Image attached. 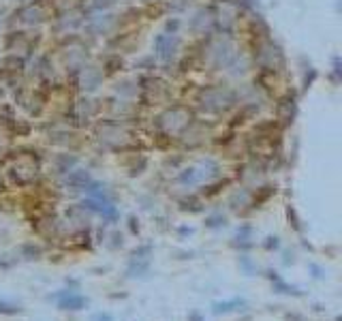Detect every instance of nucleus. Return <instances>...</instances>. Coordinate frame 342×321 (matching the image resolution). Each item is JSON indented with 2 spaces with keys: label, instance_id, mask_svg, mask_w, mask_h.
Segmentation results:
<instances>
[{
  "label": "nucleus",
  "instance_id": "nucleus-1",
  "mask_svg": "<svg viewBox=\"0 0 342 321\" xmlns=\"http://www.w3.org/2000/svg\"><path fill=\"white\" fill-rule=\"evenodd\" d=\"M218 172L216 167V163L214 161H201L199 165H195V167H188L180 174V184H184V186H193V184H201L203 180H210V178Z\"/></svg>",
  "mask_w": 342,
  "mask_h": 321
},
{
  "label": "nucleus",
  "instance_id": "nucleus-2",
  "mask_svg": "<svg viewBox=\"0 0 342 321\" xmlns=\"http://www.w3.org/2000/svg\"><path fill=\"white\" fill-rule=\"evenodd\" d=\"M56 298H58V308H60V311H71V313H75V311H83V308L88 306V298H83V295L71 291V289L60 291Z\"/></svg>",
  "mask_w": 342,
  "mask_h": 321
},
{
  "label": "nucleus",
  "instance_id": "nucleus-3",
  "mask_svg": "<svg viewBox=\"0 0 342 321\" xmlns=\"http://www.w3.org/2000/svg\"><path fill=\"white\" fill-rule=\"evenodd\" d=\"M154 47H156V56L161 58V60H171L178 50V39L171 37V34H158L156 41H154Z\"/></svg>",
  "mask_w": 342,
  "mask_h": 321
},
{
  "label": "nucleus",
  "instance_id": "nucleus-4",
  "mask_svg": "<svg viewBox=\"0 0 342 321\" xmlns=\"http://www.w3.org/2000/svg\"><path fill=\"white\" fill-rule=\"evenodd\" d=\"M231 103V94L229 92H223V90H205L203 92V107H207V110H225V107H229Z\"/></svg>",
  "mask_w": 342,
  "mask_h": 321
},
{
  "label": "nucleus",
  "instance_id": "nucleus-5",
  "mask_svg": "<svg viewBox=\"0 0 342 321\" xmlns=\"http://www.w3.org/2000/svg\"><path fill=\"white\" fill-rule=\"evenodd\" d=\"M81 206L92 210V212H99V214H103V217H107V219H116L118 217V212H116V208L112 206V201H109V199H94V197H90V199H86Z\"/></svg>",
  "mask_w": 342,
  "mask_h": 321
},
{
  "label": "nucleus",
  "instance_id": "nucleus-6",
  "mask_svg": "<svg viewBox=\"0 0 342 321\" xmlns=\"http://www.w3.org/2000/svg\"><path fill=\"white\" fill-rule=\"evenodd\" d=\"M244 306H246V302L240 300V298H233V300H225V302H214L212 313L214 315H229L233 311H242Z\"/></svg>",
  "mask_w": 342,
  "mask_h": 321
},
{
  "label": "nucleus",
  "instance_id": "nucleus-7",
  "mask_svg": "<svg viewBox=\"0 0 342 321\" xmlns=\"http://www.w3.org/2000/svg\"><path fill=\"white\" fill-rule=\"evenodd\" d=\"M67 184L73 186L75 191H81V188H86L90 184V176H88V172H73L67 178Z\"/></svg>",
  "mask_w": 342,
  "mask_h": 321
},
{
  "label": "nucleus",
  "instance_id": "nucleus-8",
  "mask_svg": "<svg viewBox=\"0 0 342 321\" xmlns=\"http://www.w3.org/2000/svg\"><path fill=\"white\" fill-rule=\"evenodd\" d=\"M19 313H22V306L19 304L0 300V315H19Z\"/></svg>",
  "mask_w": 342,
  "mask_h": 321
},
{
  "label": "nucleus",
  "instance_id": "nucleus-9",
  "mask_svg": "<svg viewBox=\"0 0 342 321\" xmlns=\"http://www.w3.org/2000/svg\"><path fill=\"white\" fill-rule=\"evenodd\" d=\"M90 321H114V317L109 315V313H94L90 317Z\"/></svg>",
  "mask_w": 342,
  "mask_h": 321
},
{
  "label": "nucleus",
  "instance_id": "nucleus-10",
  "mask_svg": "<svg viewBox=\"0 0 342 321\" xmlns=\"http://www.w3.org/2000/svg\"><path fill=\"white\" fill-rule=\"evenodd\" d=\"M267 240H270V242L265 244L267 248H276V246H278V238H267Z\"/></svg>",
  "mask_w": 342,
  "mask_h": 321
},
{
  "label": "nucleus",
  "instance_id": "nucleus-11",
  "mask_svg": "<svg viewBox=\"0 0 342 321\" xmlns=\"http://www.w3.org/2000/svg\"><path fill=\"white\" fill-rule=\"evenodd\" d=\"M190 321H203V319L199 317V313H190Z\"/></svg>",
  "mask_w": 342,
  "mask_h": 321
}]
</instances>
